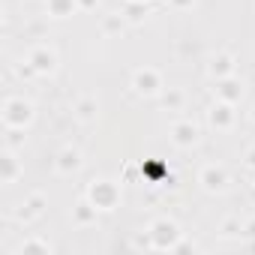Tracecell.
<instances>
[{
  "instance_id": "1",
  "label": "cell",
  "mask_w": 255,
  "mask_h": 255,
  "mask_svg": "<svg viewBox=\"0 0 255 255\" xmlns=\"http://www.w3.org/2000/svg\"><path fill=\"white\" fill-rule=\"evenodd\" d=\"M0 120H3V129H30L36 120V105L24 96H6L0 108Z\"/></svg>"
},
{
  "instance_id": "2",
  "label": "cell",
  "mask_w": 255,
  "mask_h": 255,
  "mask_svg": "<svg viewBox=\"0 0 255 255\" xmlns=\"http://www.w3.org/2000/svg\"><path fill=\"white\" fill-rule=\"evenodd\" d=\"M84 195L90 198V204H93L99 213H111V210H117V207H120V198H123L120 183L111 180V177H93V180L87 183Z\"/></svg>"
},
{
  "instance_id": "3",
  "label": "cell",
  "mask_w": 255,
  "mask_h": 255,
  "mask_svg": "<svg viewBox=\"0 0 255 255\" xmlns=\"http://www.w3.org/2000/svg\"><path fill=\"white\" fill-rule=\"evenodd\" d=\"M147 240H150L153 252H174L177 243L183 240V231L171 216H159L147 225Z\"/></svg>"
},
{
  "instance_id": "4",
  "label": "cell",
  "mask_w": 255,
  "mask_h": 255,
  "mask_svg": "<svg viewBox=\"0 0 255 255\" xmlns=\"http://www.w3.org/2000/svg\"><path fill=\"white\" fill-rule=\"evenodd\" d=\"M132 90H135L138 96H144V99L159 96V93L165 90V75H162L156 66H138V69L132 72Z\"/></svg>"
},
{
  "instance_id": "5",
  "label": "cell",
  "mask_w": 255,
  "mask_h": 255,
  "mask_svg": "<svg viewBox=\"0 0 255 255\" xmlns=\"http://www.w3.org/2000/svg\"><path fill=\"white\" fill-rule=\"evenodd\" d=\"M168 135H171V144H174V147L192 150V147L201 144V126H198V120H192V117H180V120L171 123Z\"/></svg>"
},
{
  "instance_id": "6",
  "label": "cell",
  "mask_w": 255,
  "mask_h": 255,
  "mask_svg": "<svg viewBox=\"0 0 255 255\" xmlns=\"http://www.w3.org/2000/svg\"><path fill=\"white\" fill-rule=\"evenodd\" d=\"M198 186H201L204 192H210V195H222V192H228L231 177H228L225 165H219V162H204V165L198 168Z\"/></svg>"
},
{
  "instance_id": "7",
  "label": "cell",
  "mask_w": 255,
  "mask_h": 255,
  "mask_svg": "<svg viewBox=\"0 0 255 255\" xmlns=\"http://www.w3.org/2000/svg\"><path fill=\"white\" fill-rule=\"evenodd\" d=\"M234 108H237V105L222 102V99L210 102L207 111H204L207 126H210V129H216V132H231V129H234V123H237V111H234Z\"/></svg>"
},
{
  "instance_id": "8",
  "label": "cell",
  "mask_w": 255,
  "mask_h": 255,
  "mask_svg": "<svg viewBox=\"0 0 255 255\" xmlns=\"http://www.w3.org/2000/svg\"><path fill=\"white\" fill-rule=\"evenodd\" d=\"M27 60L33 63L36 75H54L57 66H60V54H57L54 45H36V48H30L27 51Z\"/></svg>"
},
{
  "instance_id": "9",
  "label": "cell",
  "mask_w": 255,
  "mask_h": 255,
  "mask_svg": "<svg viewBox=\"0 0 255 255\" xmlns=\"http://www.w3.org/2000/svg\"><path fill=\"white\" fill-rule=\"evenodd\" d=\"M81 168H84V156H81L78 147L66 144V147L57 150V156H54V171H57L60 177H72V174H78Z\"/></svg>"
},
{
  "instance_id": "10",
  "label": "cell",
  "mask_w": 255,
  "mask_h": 255,
  "mask_svg": "<svg viewBox=\"0 0 255 255\" xmlns=\"http://www.w3.org/2000/svg\"><path fill=\"white\" fill-rule=\"evenodd\" d=\"M21 177H24V165H21L18 153L9 150V147H3V153H0V183H3V186H12V183H18Z\"/></svg>"
},
{
  "instance_id": "11",
  "label": "cell",
  "mask_w": 255,
  "mask_h": 255,
  "mask_svg": "<svg viewBox=\"0 0 255 255\" xmlns=\"http://www.w3.org/2000/svg\"><path fill=\"white\" fill-rule=\"evenodd\" d=\"M45 207H48V201H45V195L42 192H30L18 207H15V219L18 222H33V219H39L42 213H45Z\"/></svg>"
},
{
  "instance_id": "12",
  "label": "cell",
  "mask_w": 255,
  "mask_h": 255,
  "mask_svg": "<svg viewBox=\"0 0 255 255\" xmlns=\"http://www.w3.org/2000/svg\"><path fill=\"white\" fill-rule=\"evenodd\" d=\"M234 69H237V57L228 54V51H216V54H210V60H207V75H210L213 81H222V78L234 75Z\"/></svg>"
},
{
  "instance_id": "13",
  "label": "cell",
  "mask_w": 255,
  "mask_h": 255,
  "mask_svg": "<svg viewBox=\"0 0 255 255\" xmlns=\"http://www.w3.org/2000/svg\"><path fill=\"white\" fill-rule=\"evenodd\" d=\"M213 93H216V99H222V102H231V105H240V99L246 96V87H243V81H240L237 75H228V78H222V81H216V87H213Z\"/></svg>"
},
{
  "instance_id": "14",
  "label": "cell",
  "mask_w": 255,
  "mask_h": 255,
  "mask_svg": "<svg viewBox=\"0 0 255 255\" xmlns=\"http://www.w3.org/2000/svg\"><path fill=\"white\" fill-rule=\"evenodd\" d=\"M99 222V210L90 204V198L84 195L81 201H75V207H72V225L75 228H93Z\"/></svg>"
},
{
  "instance_id": "15",
  "label": "cell",
  "mask_w": 255,
  "mask_h": 255,
  "mask_svg": "<svg viewBox=\"0 0 255 255\" xmlns=\"http://www.w3.org/2000/svg\"><path fill=\"white\" fill-rule=\"evenodd\" d=\"M72 114H75L81 123H93V120L99 117V102H96V96H90V93L78 96V99L72 102Z\"/></svg>"
},
{
  "instance_id": "16",
  "label": "cell",
  "mask_w": 255,
  "mask_h": 255,
  "mask_svg": "<svg viewBox=\"0 0 255 255\" xmlns=\"http://www.w3.org/2000/svg\"><path fill=\"white\" fill-rule=\"evenodd\" d=\"M159 105H162V111H183L186 93H183L180 87H165V90L159 93Z\"/></svg>"
},
{
  "instance_id": "17",
  "label": "cell",
  "mask_w": 255,
  "mask_h": 255,
  "mask_svg": "<svg viewBox=\"0 0 255 255\" xmlns=\"http://www.w3.org/2000/svg\"><path fill=\"white\" fill-rule=\"evenodd\" d=\"M81 6H78V0H45V12L51 18H69L75 15Z\"/></svg>"
},
{
  "instance_id": "18",
  "label": "cell",
  "mask_w": 255,
  "mask_h": 255,
  "mask_svg": "<svg viewBox=\"0 0 255 255\" xmlns=\"http://www.w3.org/2000/svg\"><path fill=\"white\" fill-rule=\"evenodd\" d=\"M99 30H102L105 36L123 33V30H126V15H123V12H108V15H102V18H99Z\"/></svg>"
},
{
  "instance_id": "19",
  "label": "cell",
  "mask_w": 255,
  "mask_h": 255,
  "mask_svg": "<svg viewBox=\"0 0 255 255\" xmlns=\"http://www.w3.org/2000/svg\"><path fill=\"white\" fill-rule=\"evenodd\" d=\"M216 234H219V237H225V240H234V237H240V234H243V222H240L237 216H225V219L219 222Z\"/></svg>"
},
{
  "instance_id": "20",
  "label": "cell",
  "mask_w": 255,
  "mask_h": 255,
  "mask_svg": "<svg viewBox=\"0 0 255 255\" xmlns=\"http://www.w3.org/2000/svg\"><path fill=\"white\" fill-rule=\"evenodd\" d=\"M18 252L24 255V252H54V246H51V240H45V237H24L21 243H18Z\"/></svg>"
},
{
  "instance_id": "21",
  "label": "cell",
  "mask_w": 255,
  "mask_h": 255,
  "mask_svg": "<svg viewBox=\"0 0 255 255\" xmlns=\"http://www.w3.org/2000/svg\"><path fill=\"white\" fill-rule=\"evenodd\" d=\"M24 132H27V129H6V132H3V147L18 150V147L24 144Z\"/></svg>"
},
{
  "instance_id": "22",
  "label": "cell",
  "mask_w": 255,
  "mask_h": 255,
  "mask_svg": "<svg viewBox=\"0 0 255 255\" xmlns=\"http://www.w3.org/2000/svg\"><path fill=\"white\" fill-rule=\"evenodd\" d=\"M123 15H126V21L141 24V21H144V15H147V9H144V3H129V6L123 9Z\"/></svg>"
},
{
  "instance_id": "23",
  "label": "cell",
  "mask_w": 255,
  "mask_h": 255,
  "mask_svg": "<svg viewBox=\"0 0 255 255\" xmlns=\"http://www.w3.org/2000/svg\"><path fill=\"white\" fill-rule=\"evenodd\" d=\"M243 165H246L249 171H255V144H252V147L243 153Z\"/></svg>"
},
{
  "instance_id": "24",
  "label": "cell",
  "mask_w": 255,
  "mask_h": 255,
  "mask_svg": "<svg viewBox=\"0 0 255 255\" xmlns=\"http://www.w3.org/2000/svg\"><path fill=\"white\" fill-rule=\"evenodd\" d=\"M171 6H174L177 12H186V9H192V6H195V0H171Z\"/></svg>"
},
{
  "instance_id": "25",
  "label": "cell",
  "mask_w": 255,
  "mask_h": 255,
  "mask_svg": "<svg viewBox=\"0 0 255 255\" xmlns=\"http://www.w3.org/2000/svg\"><path fill=\"white\" fill-rule=\"evenodd\" d=\"M78 6H81L84 12H93V9L99 6V0H78Z\"/></svg>"
},
{
  "instance_id": "26",
  "label": "cell",
  "mask_w": 255,
  "mask_h": 255,
  "mask_svg": "<svg viewBox=\"0 0 255 255\" xmlns=\"http://www.w3.org/2000/svg\"><path fill=\"white\" fill-rule=\"evenodd\" d=\"M243 234H246V237H255V216H252V219L243 225Z\"/></svg>"
},
{
  "instance_id": "27",
  "label": "cell",
  "mask_w": 255,
  "mask_h": 255,
  "mask_svg": "<svg viewBox=\"0 0 255 255\" xmlns=\"http://www.w3.org/2000/svg\"><path fill=\"white\" fill-rule=\"evenodd\" d=\"M252 120H255V105H252Z\"/></svg>"
},
{
  "instance_id": "28",
  "label": "cell",
  "mask_w": 255,
  "mask_h": 255,
  "mask_svg": "<svg viewBox=\"0 0 255 255\" xmlns=\"http://www.w3.org/2000/svg\"><path fill=\"white\" fill-rule=\"evenodd\" d=\"M252 195H255V183H252Z\"/></svg>"
}]
</instances>
